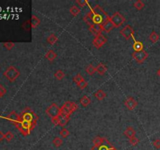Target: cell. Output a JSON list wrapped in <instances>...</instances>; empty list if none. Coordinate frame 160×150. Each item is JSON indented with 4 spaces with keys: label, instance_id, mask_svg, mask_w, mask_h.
<instances>
[{
    "label": "cell",
    "instance_id": "cell-1",
    "mask_svg": "<svg viewBox=\"0 0 160 150\" xmlns=\"http://www.w3.org/2000/svg\"><path fill=\"white\" fill-rule=\"evenodd\" d=\"M90 13L92 17L93 22L97 25H102L110 17L103 9L99 5H96L95 7L91 9Z\"/></svg>",
    "mask_w": 160,
    "mask_h": 150
},
{
    "label": "cell",
    "instance_id": "cell-2",
    "mask_svg": "<svg viewBox=\"0 0 160 150\" xmlns=\"http://www.w3.org/2000/svg\"><path fill=\"white\" fill-rule=\"evenodd\" d=\"M15 126L19 130L20 132L24 136L29 135L31 132L34 129V127H36V125L34 124L28 122V121H23V120H20V121L19 123H17Z\"/></svg>",
    "mask_w": 160,
    "mask_h": 150
},
{
    "label": "cell",
    "instance_id": "cell-3",
    "mask_svg": "<svg viewBox=\"0 0 160 150\" xmlns=\"http://www.w3.org/2000/svg\"><path fill=\"white\" fill-rule=\"evenodd\" d=\"M20 116L21 120L28 121V122H31L32 123V124H34L37 125L38 116L31 108L26 107L25 109L21 112Z\"/></svg>",
    "mask_w": 160,
    "mask_h": 150
},
{
    "label": "cell",
    "instance_id": "cell-4",
    "mask_svg": "<svg viewBox=\"0 0 160 150\" xmlns=\"http://www.w3.org/2000/svg\"><path fill=\"white\" fill-rule=\"evenodd\" d=\"M61 114L70 116L74 112L78 110V105L74 102H66L61 108Z\"/></svg>",
    "mask_w": 160,
    "mask_h": 150
},
{
    "label": "cell",
    "instance_id": "cell-5",
    "mask_svg": "<svg viewBox=\"0 0 160 150\" xmlns=\"http://www.w3.org/2000/svg\"><path fill=\"white\" fill-rule=\"evenodd\" d=\"M20 74L19 70L13 66L9 67L3 73V75L11 82H13V81L17 80L19 78Z\"/></svg>",
    "mask_w": 160,
    "mask_h": 150
},
{
    "label": "cell",
    "instance_id": "cell-6",
    "mask_svg": "<svg viewBox=\"0 0 160 150\" xmlns=\"http://www.w3.org/2000/svg\"><path fill=\"white\" fill-rule=\"evenodd\" d=\"M45 113L51 118H54L59 116L61 114V109L58 106V105L56 103H52L49 107H47L45 110Z\"/></svg>",
    "mask_w": 160,
    "mask_h": 150
},
{
    "label": "cell",
    "instance_id": "cell-7",
    "mask_svg": "<svg viewBox=\"0 0 160 150\" xmlns=\"http://www.w3.org/2000/svg\"><path fill=\"white\" fill-rule=\"evenodd\" d=\"M148 56V53L143 50L141 51H134L132 53V57L134 59L135 61L138 63V64H142L147 59Z\"/></svg>",
    "mask_w": 160,
    "mask_h": 150
},
{
    "label": "cell",
    "instance_id": "cell-8",
    "mask_svg": "<svg viewBox=\"0 0 160 150\" xmlns=\"http://www.w3.org/2000/svg\"><path fill=\"white\" fill-rule=\"evenodd\" d=\"M110 20L113 23L115 28H119L125 22V17L119 12H116V13H114L112 15V17H110Z\"/></svg>",
    "mask_w": 160,
    "mask_h": 150
},
{
    "label": "cell",
    "instance_id": "cell-9",
    "mask_svg": "<svg viewBox=\"0 0 160 150\" xmlns=\"http://www.w3.org/2000/svg\"><path fill=\"white\" fill-rule=\"evenodd\" d=\"M91 150H116V149L110 142V141L103 138V141L99 146H92Z\"/></svg>",
    "mask_w": 160,
    "mask_h": 150
},
{
    "label": "cell",
    "instance_id": "cell-10",
    "mask_svg": "<svg viewBox=\"0 0 160 150\" xmlns=\"http://www.w3.org/2000/svg\"><path fill=\"white\" fill-rule=\"evenodd\" d=\"M120 32L126 40H129L131 38H133L134 34V31L130 25L125 26L124 28H123L120 30Z\"/></svg>",
    "mask_w": 160,
    "mask_h": 150
},
{
    "label": "cell",
    "instance_id": "cell-11",
    "mask_svg": "<svg viewBox=\"0 0 160 150\" xmlns=\"http://www.w3.org/2000/svg\"><path fill=\"white\" fill-rule=\"evenodd\" d=\"M107 42V38H105L103 34H99L97 37H95V39L93 40L92 43L93 45L96 48V49H100L103 46L105 43Z\"/></svg>",
    "mask_w": 160,
    "mask_h": 150
},
{
    "label": "cell",
    "instance_id": "cell-12",
    "mask_svg": "<svg viewBox=\"0 0 160 150\" xmlns=\"http://www.w3.org/2000/svg\"><path fill=\"white\" fill-rule=\"evenodd\" d=\"M101 28L102 30V31L105 32V33H110L115 27H114L113 22L111 21L110 17H109V18H108V19L102 24Z\"/></svg>",
    "mask_w": 160,
    "mask_h": 150
},
{
    "label": "cell",
    "instance_id": "cell-13",
    "mask_svg": "<svg viewBox=\"0 0 160 150\" xmlns=\"http://www.w3.org/2000/svg\"><path fill=\"white\" fill-rule=\"evenodd\" d=\"M137 102L133 97L127 98L124 101V106H126L129 110H134L137 106Z\"/></svg>",
    "mask_w": 160,
    "mask_h": 150
},
{
    "label": "cell",
    "instance_id": "cell-14",
    "mask_svg": "<svg viewBox=\"0 0 160 150\" xmlns=\"http://www.w3.org/2000/svg\"><path fill=\"white\" fill-rule=\"evenodd\" d=\"M6 118L9 121H11L14 125L17 124V123H19L21 120L20 116L17 114L16 111H12L9 114H8L6 116Z\"/></svg>",
    "mask_w": 160,
    "mask_h": 150
},
{
    "label": "cell",
    "instance_id": "cell-15",
    "mask_svg": "<svg viewBox=\"0 0 160 150\" xmlns=\"http://www.w3.org/2000/svg\"><path fill=\"white\" fill-rule=\"evenodd\" d=\"M89 31L95 37H97L98 35L101 34L102 31L101 25H97V24H95V25L91 26V27H89Z\"/></svg>",
    "mask_w": 160,
    "mask_h": 150
},
{
    "label": "cell",
    "instance_id": "cell-16",
    "mask_svg": "<svg viewBox=\"0 0 160 150\" xmlns=\"http://www.w3.org/2000/svg\"><path fill=\"white\" fill-rule=\"evenodd\" d=\"M70 116H65V115L60 114V116H59V126H60V127H64V126H66V124H67V123L69 122V121H70Z\"/></svg>",
    "mask_w": 160,
    "mask_h": 150
},
{
    "label": "cell",
    "instance_id": "cell-17",
    "mask_svg": "<svg viewBox=\"0 0 160 150\" xmlns=\"http://www.w3.org/2000/svg\"><path fill=\"white\" fill-rule=\"evenodd\" d=\"M123 135L130 139L132 137H134L135 135H136V131H135V130L132 127H126V129L124 131Z\"/></svg>",
    "mask_w": 160,
    "mask_h": 150
},
{
    "label": "cell",
    "instance_id": "cell-18",
    "mask_svg": "<svg viewBox=\"0 0 160 150\" xmlns=\"http://www.w3.org/2000/svg\"><path fill=\"white\" fill-rule=\"evenodd\" d=\"M30 20H31V24L32 28H36L41 23L40 19L35 15H32L31 18Z\"/></svg>",
    "mask_w": 160,
    "mask_h": 150
},
{
    "label": "cell",
    "instance_id": "cell-19",
    "mask_svg": "<svg viewBox=\"0 0 160 150\" xmlns=\"http://www.w3.org/2000/svg\"><path fill=\"white\" fill-rule=\"evenodd\" d=\"M45 58H46L49 61L53 62L54 61V59L56 58L57 54L53 50H49L46 53H45Z\"/></svg>",
    "mask_w": 160,
    "mask_h": 150
},
{
    "label": "cell",
    "instance_id": "cell-20",
    "mask_svg": "<svg viewBox=\"0 0 160 150\" xmlns=\"http://www.w3.org/2000/svg\"><path fill=\"white\" fill-rule=\"evenodd\" d=\"M107 71V67H106V66L104 65L103 64H99V65L96 67V72H97L98 74H100V75H104V74L106 73Z\"/></svg>",
    "mask_w": 160,
    "mask_h": 150
},
{
    "label": "cell",
    "instance_id": "cell-21",
    "mask_svg": "<svg viewBox=\"0 0 160 150\" xmlns=\"http://www.w3.org/2000/svg\"><path fill=\"white\" fill-rule=\"evenodd\" d=\"M84 20L88 25H89V27H91V26L95 25V23L93 22L92 17H91V15L90 12H89L88 13H87V14L84 16Z\"/></svg>",
    "mask_w": 160,
    "mask_h": 150
},
{
    "label": "cell",
    "instance_id": "cell-22",
    "mask_svg": "<svg viewBox=\"0 0 160 150\" xmlns=\"http://www.w3.org/2000/svg\"><path fill=\"white\" fill-rule=\"evenodd\" d=\"M134 43L133 45V49H134L135 51L143 50L144 45L142 42H141L139 41H137L135 38H134Z\"/></svg>",
    "mask_w": 160,
    "mask_h": 150
},
{
    "label": "cell",
    "instance_id": "cell-23",
    "mask_svg": "<svg viewBox=\"0 0 160 150\" xmlns=\"http://www.w3.org/2000/svg\"><path fill=\"white\" fill-rule=\"evenodd\" d=\"M95 96L97 100H102L106 97V94H105V92L103 90L99 89V90H98V91L95 93Z\"/></svg>",
    "mask_w": 160,
    "mask_h": 150
},
{
    "label": "cell",
    "instance_id": "cell-24",
    "mask_svg": "<svg viewBox=\"0 0 160 150\" xmlns=\"http://www.w3.org/2000/svg\"><path fill=\"white\" fill-rule=\"evenodd\" d=\"M149 40L152 42V43L157 42L159 40V35L156 31H152L151 34H149Z\"/></svg>",
    "mask_w": 160,
    "mask_h": 150
},
{
    "label": "cell",
    "instance_id": "cell-25",
    "mask_svg": "<svg viewBox=\"0 0 160 150\" xmlns=\"http://www.w3.org/2000/svg\"><path fill=\"white\" fill-rule=\"evenodd\" d=\"M58 41V37L56 34H51L47 38V42L49 43L50 45H54Z\"/></svg>",
    "mask_w": 160,
    "mask_h": 150
},
{
    "label": "cell",
    "instance_id": "cell-26",
    "mask_svg": "<svg viewBox=\"0 0 160 150\" xmlns=\"http://www.w3.org/2000/svg\"><path fill=\"white\" fill-rule=\"evenodd\" d=\"M85 70H86L87 74H88L89 75L92 76V75H94V74L96 73V67H95L91 65V64H89L86 67Z\"/></svg>",
    "mask_w": 160,
    "mask_h": 150
},
{
    "label": "cell",
    "instance_id": "cell-27",
    "mask_svg": "<svg viewBox=\"0 0 160 150\" xmlns=\"http://www.w3.org/2000/svg\"><path fill=\"white\" fill-rule=\"evenodd\" d=\"M80 102L83 106H88L89 104L91 103V99L88 96L84 95V96H83V97L80 99Z\"/></svg>",
    "mask_w": 160,
    "mask_h": 150
},
{
    "label": "cell",
    "instance_id": "cell-28",
    "mask_svg": "<svg viewBox=\"0 0 160 150\" xmlns=\"http://www.w3.org/2000/svg\"><path fill=\"white\" fill-rule=\"evenodd\" d=\"M70 13L72 16H74V17H77V16L80 13V10L77 7L73 6V7H71L70 8Z\"/></svg>",
    "mask_w": 160,
    "mask_h": 150
},
{
    "label": "cell",
    "instance_id": "cell-29",
    "mask_svg": "<svg viewBox=\"0 0 160 150\" xmlns=\"http://www.w3.org/2000/svg\"><path fill=\"white\" fill-rule=\"evenodd\" d=\"M54 77H55L57 80H62V79L64 78V77H65V73H64L63 70H58L56 72L55 74H54Z\"/></svg>",
    "mask_w": 160,
    "mask_h": 150
},
{
    "label": "cell",
    "instance_id": "cell-30",
    "mask_svg": "<svg viewBox=\"0 0 160 150\" xmlns=\"http://www.w3.org/2000/svg\"><path fill=\"white\" fill-rule=\"evenodd\" d=\"M53 145L56 147V148H59V147H60V146L63 145V141L62 138H60L59 137H56L54 139H53Z\"/></svg>",
    "mask_w": 160,
    "mask_h": 150
},
{
    "label": "cell",
    "instance_id": "cell-31",
    "mask_svg": "<svg viewBox=\"0 0 160 150\" xmlns=\"http://www.w3.org/2000/svg\"><path fill=\"white\" fill-rule=\"evenodd\" d=\"M134 7L135 9L137 10H141L145 7V3H144L142 1H141V0H137V2H134Z\"/></svg>",
    "mask_w": 160,
    "mask_h": 150
},
{
    "label": "cell",
    "instance_id": "cell-32",
    "mask_svg": "<svg viewBox=\"0 0 160 150\" xmlns=\"http://www.w3.org/2000/svg\"><path fill=\"white\" fill-rule=\"evenodd\" d=\"M103 141V138L102 137H95L93 140V146H99V145H101L102 142Z\"/></svg>",
    "mask_w": 160,
    "mask_h": 150
},
{
    "label": "cell",
    "instance_id": "cell-33",
    "mask_svg": "<svg viewBox=\"0 0 160 150\" xmlns=\"http://www.w3.org/2000/svg\"><path fill=\"white\" fill-rule=\"evenodd\" d=\"M22 28L25 30V31H29L30 30H31V28H32L31 24V20H26V21L23 23Z\"/></svg>",
    "mask_w": 160,
    "mask_h": 150
},
{
    "label": "cell",
    "instance_id": "cell-34",
    "mask_svg": "<svg viewBox=\"0 0 160 150\" xmlns=\"http://www.w3.org/2000/svg\"><path fill=\"white\" fill-rule=\"evenodd\" d=\"M59 135H60V136H61L62 138H66L68 137L69 135H70V131H68L66 128H63L61 131H59Z\"/></svg>",
    "mask_w": 160,
    "mask_h": 150
},
{
    "label": "cell",
    "instance_id": "cell-35",
    "mask_svg": "<svg viewBox=\"0 0 160 150\" xmlns=\"http://www.w3.org/2000/svg\"><path fill=\"white\" fill-rule=\"evenodd\" d=\"M14 135L11 131H7V133L5 134V139L7 140V142H11L13 139Z\"/></svg>",
    "mask_w": 160,
    "mask_h": 150
},
{
    "label": "cell",
    "instance_id": "cell-36",
    "mask_svg": "<svg viewBox=\"0 0 160 150\" xmlns=\"http://www.w3.org/2000/svg\"><path fill=\"white\" fill-rule=\"evenodd\" d=\"M129 142H130V144H131V146H137V144H138V142H139V139H138L136 136H134V137H132L131 138L129 139Z\"/></svg>",
    "mask_w": 160,
    "mask_h": 150
},
{
    "label": "cell",
    "instance_id": "cell-37",
    "mask_svg": "<svg viewBox=\"0 0 160 150\" xmlns=\"http://www.w3.org/2000/svg\"><path fill=\"white\" fill-rule=\"evenodd\" d=\"M84 80V78H83L80 74H77L76 76L74 78V81L76 83L77 85H78L79 83H80L82 80Z\"/></svg>",
    "mask_w": 160,
    "mask_h": 150
},
{
    "label": "cell",
    "instance_id": "cell-38",
    "mask_svg": "<svg viewBox=\"0 0 160 150\" xmlns=\"http://www.w3.org/2000/svg\"><path fill=\"white\" fill-rule=\"evenodd\" d=\"M77 85V87L79 88V89H81V90H84V89H85V88H87V86L88 85V81H86L85 80H84Z\"/></svg>",
    "mask_w": 160,
    "mask_h": 150
},
{
    "label": "cell",
    "instance_id": "cell-39",
    "mask_svg": "<svg viewBox=\"0 0 160 150\" xmlns=\"http://www.w3.org/2000/svg\"><path fill=\"white\" fill-rule=\"evenodd\" d=\"M3 45H4L5 48H7L8 50H10V49H12L13 47H14L15 44L13 42H7L3 43Z\"/></svg>",
    "mask_w": 160,
    "mask_h": 150
},
{
    "label": "cell",
    "instance_id": "cell-40",
    "mask_svg": "<svg viewBox=\"0 0 160 150\" xmlns=\"http://www.w3.org/2000/svg\"><path fill=\"white\" fill-rule=\"evenodd\" d=\"M76 3H77V4L79 5V7H85V5L88 3V0H76Z\"/></svg>",
    "mask_w": 160,
    "mask_h": 150
},
{
    "label": "cell",
    "instance_id": "cell-41",
    "mask_svg": "<svg viewBox=\"0 0 160 150\" xmlns=\"http://www.w3.org/2000/svg\"><path fill=\"white\" fill-rule=\"evenodd\" d=\"M7 93V90H6V89H5L4 87L2 86L1 84H0V99L3 96V95H5Z\"/></svg>",
    "mask_w": 160,
    "mask_h": 150
},
{
    "label": "cell",
    "instance_id": "cell-42",
    "mask_svg": "<svg viewBox=\"0 0 160 150\" xmlns=\"http://www.w3.org/2000/svg\"><path fill=\"white\" fill-rule=\"evenodd\" d=\"M153 146L156 149H160V139L159 138H157V139H156L155 141H154Z\"/></svg>",
    "mask_w": 160,
    "mask_h": 150
},
{
    "label": "cell",
    "instance_id": "cell-43",
    "mask_svg": "<svg viewBox=\"0 0 160 150\" xmlns=\"http://www.w3.org/2000/svg\"><path fill=\"white\" fill-rule=\"evenodd\" d=\"M51 121H52V123H53V124L55 125V126H59V116H57V117H54V118H52L51 119Z\"/></svg>",
    "mask_w": 160,
    "mask_h": 150
},
{
    "label": "cell",
    "instance_id": "cell-44",
    "mask_svg": "<svg viewBox=\"0 0 160 150\" xmlns=\"http://www.w3.org/2000/svg\"><path fill=\"white\" fill-rule=\"evenodd\" d=\"M3 139H5V134H3L2 131H0V142L3 141Z\"/></svg>",
    "mask_w": 160,
    "mask_h": 150
},
{
    "label": "cell",
    "instance_id": "cell-45",
    "mask_svg": "<svg viewBox=\"0 0 160 150\" xmlns=\"http://www.w3.org/2000/svg\"><path fill=\"white\" fill-rule=\"evenodd\" d=\"M157 74H158L159 76L160 77V69H159V70H158V71H157Z\"/></svg>",
    "mask_w": 160,
    "mask_h": 150
}]
</instances>
